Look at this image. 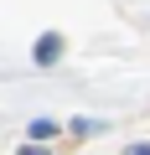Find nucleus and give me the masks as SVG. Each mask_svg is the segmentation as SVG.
I'll use <instances>...</instances> for the list:
<instances>
[{
  "instance_id": "1",
  "label": "nucleus",
  "mask_w": 150,
  "mask_h": 155,
  "mask_svg": "<svg viewBox=\"0 0 150 155\" xmlns=\"http://www.w3.org/2000/svg\"><path fill=\"white\" fill-rule=\"evenodd\" d=\"M52 62H62V36H57V31H47V36L36 41V67H52Z\"/></svg>"
},
{
  "instance_id": "2",
  "label": "nucleus",
  "mask_w": 150,
  "mask_h": 155,
  "mask_svg": "<svg viewBox=\"0 0 150 155\" xmlns=\"http://www.w3.org/2000/svg\"><path fill=\"white\" fill-rule=\"evenodd\" d=\"M52 134H57L52 119H36V124H31V145H42V140H52Z\"/></svg>"
},
{
  "instance_id": "3",
  "label": "nucleus",
  "mask_w": 150,
  "mask_h": 155,
  "mask_svg": "<svg viewBox=\"0 0 150 155\" xmlns=\"http://www.w3.org/2000/svg\"><path fill=\"white\" fill-rule=\"evenodd\" d=\"M16 155H47V150H42V145H31V140H26V145H21V150H16Z\"/></svg>"
},
{
  "instance_id": "4",
  "label": "nucleus",
  "mask_w": 150,
  "mask_h": 155,
  "mask_svg": "<svg viewBox=\"0 0 150 155\" xmlns=\"http://www.w3.org/2000/svg\"><path fill=\"white\" fill-rule=\"evenodd\" d=\"M124 155H150V140H145V145H129Z\"/></svg>"
}]
</instances>
